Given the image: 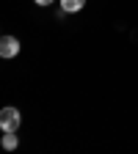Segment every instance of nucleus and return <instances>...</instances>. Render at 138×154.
Returning a JSON list of instances; mask_svg holds the SVG:
<instances>
[{
  "label": "nucleus",
  "instance_id": "nucleus-3",
  "mask_svg": "<svg viewBox=\"0 0 138 154\" xmlns=\"http://www.w3.org/2000/svg\"><path fill=\"white\" fill-rule=\"evenodd\" d=\"M83 6H86V0H61L64 14H75V11H80Z\"/></svg>",
  "mask_w": 138,
  "mask_h": 154
},
{
  "label": "nucleus",
  "instance_id": "nucleus-5",
  "mask_svg": "<svg viewBox=\"0 0 138 154\" xmlns=\"http://www.w3.org/2000/svg\"><path fill=\"white\" fill-rule=\"evenodd\" d=\"M33 3H39V6H50V3H55V0H33Z\"/></svg>",
  "mask_w": 138,
  "mask_h": 154
},
{
  "label": "nucleus",
  "instance_id": "nucleus-1",
  "mask_svg": "<svg viewBox=\"0 0 138 154\" xmlns=\"http://www.w3.org/2000/svg\"><path fill=\"white\" fill-rule=\"evenodd\" d=\"M19 124H22V116H19L17 107H3L0 110V129L3 132H17Z\"/></svg>",
  "mask_w": 138,
  "mask_h": 154
},
{
  "label": "nucleus",
  "instance_id": "nucleus-2",
  "mask_svg": "<svg viewBox=\"0 0 138 154\" xmlns=\"http://www.w3.org/2000/svg\"><path fill=\"white\" fill-rule=\"evenodd\" d=\"M14 55H19V38L0 36V58H14Z\"/></svg>",
  "mask_w": 138,
  "mask_h": 154
},
{
  "label": "nucleus",
  "instance_id": "nucleus-4",
  "mask_svg": "<svg viewBox=\"0 0 138 154\" xmlns=\"http://www.w3.org/2000/svg\"><path fill=\"white\" fill-rule=\"evenodd\" d=\"M17 146H19L17 135H14V132H6V135H3V149H6V151H14Z\"/></svg>",
  "mask_w": 138,
  "mask_h": 154
}]
</instances>
